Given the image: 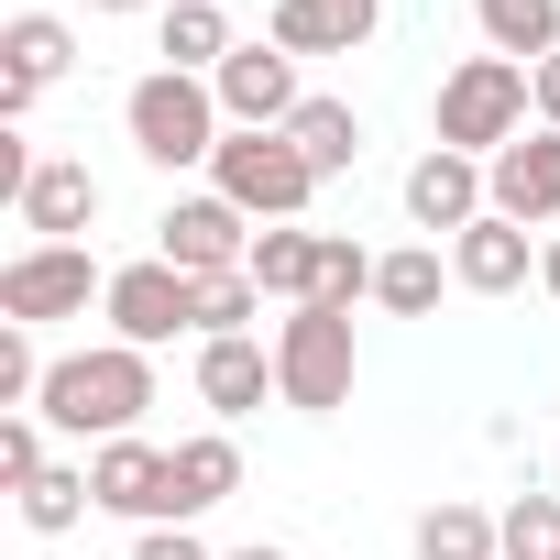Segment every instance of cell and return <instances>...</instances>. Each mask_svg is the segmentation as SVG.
Listing matches in <instances>:
<instances>
[{
	"label": "cell",
	"instance_id": "obj_27",
	"mask_svg": "<svg viewBox=\"0 0 560 560\" xmlns=\"http://www.w3.org/2000/svg\"><path fill=\"white\" fill-rule=\"evenodd\" d=\"M275 298L253 287V275H198V341H231V330H253Z\"/></svg>",
	"mask_w": 560,
	"mask_h": 560
},
{
	"label": "cell",
	"instance_id": "obj_13",
	"mask_svg": "<svg viewBox=\"0 0 560 560\" xmlns=\"http://www.w3.org/2000/svg\"><path fill=\"white\" fill-rule=\"evenodd\" d=\"M483 176H494V220H516V231H538V242L560 231V132H549V121H527Z\"/></svg>",
	"mask_w": 560,
	"mask_h": 560
},
{
	"label": "cell",
	"instance_id": "obj_32",
	"mask_svg": "<svg viewBox=\"0 0 560 560\" xmlns=\"http://www.w3.org/2000/svg\"><path fill=\"white\" fill-rule=\"evenodd\" d=\"M220 560H298L287 538H242V549H220Z\"/></svg>",
	"mask_w": 560,
	"mask_h": 560
},
{
	"label": "cell",
	"instance_id": "obj_26",
	"mask_svg": "<svg viewBox=\"0 0 560 560\" xmlns=\"http://www.w3.org/2000/svg\"><path fill=\"white\" fill-rule=\"evenodd\" d=\"M494 538H505V560H560V494H505Z\"/></svg>",
	"mask_w": 560,
	"mask_h": 560
},
{
	"label": "cell",
	"instance_id": "obj_14",
	"mask_svg": "<svg viewBox=\"0 0 560 560\" xmlns=\"http://www.w3.org/2000/svg\"><path fill=\"white\" fill-rule=\"evenodd\" d=\"M187 385H198L209 429H231V418H253V407L275 396V341H264V330H231V341H198Z\"/></svg>",
	"mask_w": 560,
	"mask_h": 560
},
{
	"label": "cell",
	"instance_id": "obj_2",
	"mask_svg": "<svg viewBox=\"0 0 560 560\" xmlns=\"http://www.w3.org/2000/svg\"><path fill=\"white\" fill-rule=\"evenodd\" d=\"M121 132H132V154H143L154 176H209V154L231 143L220 89L187 78V67H143V78L121 89Z\"/></svg>",
	"mask_w": 560,
	"mask_h": 560
},
{
	"label": "cell",
	"instance_id": "obj_31",
	"mask_svg": "<svg viewBox=\"0 0 560 560\" xmlns=\"http://www.w3.org/2000/svg\"><path fill=\"white\" fill-rule=\"evenodd\" d=\"M527 100H538V121L560 132V56H538V67H527Z\"/></svg>",
	"mask_w": 560,
	"mask_h": 560
},
{
	"label": "cell",
	"instance_id": "obj_33",
	"mask_svg": "<svg viewBox=\"0 0 560 560\" xmlns=\"http://www.w3.org/2000/svg\"><path fill=\"white\" fill-rule=\"evenodd\" d=\"M538 287H549V298H560V231H549V242H538Z\"/></svg>",
	"mask_w": 560,
	"mask_h": 560
},
{
	"label": "cell",
	"instance_id": "obj_28",
	"mask_svg": "<svg viewBox=\"0 0 560 560\" xmlns=\"http://www.w3.org/2000/svg\"><path fill=\"white\" fill-rule=\"evenodd\" d=\"M45 330H23V319H0V418H12V407H34L45 396Z\"/></svg>",
	"mask_w": 560,
	"mask_h": 560
},
{
	"label": "cell",
	"instance_id": "obj_10",
	"mask_svg": "<svg viewBox=\"0 0 560 560\" xmlns=\"http://www.w3.org/2000/svg\"><path fill=\"white\" fill-rule=\"evenodd\" d=\"M483 209H494V176H483V154H451V143H429V154L407 165V231H429V242H462Z\"/></svg>",
	"mask_w": 560,
	"mask_h": 560
},
{
	"label": "cell",
	"instance_id": "obj_30",
	"mask_svg": "<svg viewBox=\"0 0 560 560\" xmlns=\"http://www.w3.org/2000/svg\"><path fill=\"white\" fill-rule=\"evenodd\" d=\"M121 560H220V549H209L198 527H132V549H121Z\"/></svg>",
	"mask_w": 560,
	"mask_h": 560
},
{
	"label": "cell",
	"instance_id": "obj_11",
	"mask_svg": "<svg viewBox=\"0 0 560 560\" xmlns=\"http://www.w3.org/2000/svg\"><path fill=\"white\" fill-rule=\"evenodd\" d=\"M89 494H100V516H121V527H165L176 516V472H165V440H100L89 451Z\"/></svg>",
	"mask_w": 560,
	"mask_h": 560
},
{
	"label": "cell",
	"instance_id": "obj_29",
	"mask_svg": "<svg viewBox=\"0 0 560 560\" xmlns=\"http://www.w3.org/2000/svg\"><path fill=\"white\" fill-rule=\"evenodd\" d=\"M45 440H56V429H45L34 407H12V418H0V483H12V494H23L34 472H56V451H45Z\"/></svg>",
	"mask_w": 560,
	"mask_h": 560
},
{
	"label": "cell",
	"instance_id": "obj_6",
	"mask_svg": "<svg viewBox=\"0 0 560 560\" xmlns=\"http://www.w3.org/2000/svg\"><path fill=\"white\" fill-rule=\"evenodd\" d=\"M110 298V264L89 242H23L12 264H0V319L23 330H56V319H89Z\"/></svg>",
	"mask_w": 560,
	"mask_h": 560
},
{
	"label": "cell",
	"instance_id": "obj_22",
	"mask_svg": "<svg viewBox=\"0 0 560 560\" xmlns=\"http://www.w3.org/2000/svg\"><path fill=\"white\" fill-rule=\"evenodd\" d=\"M407 549H418V560H505L494 505H472V494H440V505L407 527Z\"/></svg>",
	"mask_w": 560,
	"mask_h": 560
},
{
	"label": "cell",
	"instance_id": "obj_3",
	"mask_svg": "<svg viewBox=\"0 0 560 560\" xmlns=\"http://www.w3.org/2000/svg\"><path fill=\"white\" fill-rule=\"evenodd\" d=\"M527 121H538V100H527V67H516V56H462V67L440 78V100H429V143L483 154V165H494Z\"/></svg>",
	"mask_w": 560,
	"mask_h": 560
},
{
	"label": "cell",
	"instance_id": "obj_17",
	"mask_svg": "<svg viewBox=\"0 0 560 560\" xmlns=\"http://www.w3.org/2000/svg\"><path fill=\"white\" fill-rule=\"evenodd\" d=\"M527 275H538V231H516V220H494V209L451 242V287H462V298H516Z\"/></svg>",
	"mask_w": 560,
	"mask_h": 560
},
{
	"label": "cell",
	"instance_id": "obj_7",
	"mask_svg": "<svg viewBox=\"0 0 560 560\" xmlns=\"http://www.w3.org/2000/svg\"><path fill=\"white\" fill-rule=\"evenodd\" d=\"M100 319H110V341H132V352H165L176 330H198V275H176L165 253H132V264H110V298H100Z\"/></svg>",
	"mask_w": 560,
	"mask_h": 560
},
{
	"label": "cell",
	"instance_id": "obj_18",
	"mask_svg": "<svg viewBox=\"0 0 560 560\" xmlns=\"http://www.w3.org/2000/svg\"><path fill=\"white\" fill-rule=\"evenodd\" d=\"M253 287L275 298V308H308L319 287H330V231H308V220H275V231H253Z\"/></svg>",
	"mask_w": 560,
	"mask_h": 560
},
{
	"label": "cell",
	"instance_id": "obj_15",
	"mask_svg": "<svg viewBox=\"0 0 560 560\" xmlns=\"http://www.w3.org/2000/svg\"><path fill=\"white\" fill-rule=\"evenodd\" d=\"M100 209H110V198H100L89 154H45V165H34V187L12 198V220H23L34 242H89V231H100Z\"/></svg>",
	"mask_w": 560,
	"mask_h": 560
},
{
	"label": "cell",
	"instance_id": "obj_12",
	"mask_svg": "<svg viewBox=\"0 0 560 560\" xmlns=\"http://www.w3.org/2000/svg\"><path fill=\"white\" fill-rule=\"evenodd\" d=\"M67 67H78V23L67 12H12L0 23V121H23Z\"/></svg>",
	"mask_w": 560,
	"mask_h": 560
},
{
	"label": "cell",
	"instance_id": "obj_8",
	"mask_svg": "<svg viewBox=\"0 0 560 560\" xmlns=\"http://www.w3.org/2000/svg\"><path fill=\"white\" fill-rule=\"evenodd\" d=\"M154 253H165L176 275H242V264H253V220H242L220 187H176V198L154 209Z\"/></svg>",
	"mask_w": 560,
	"mask_h": 560
},
{
	"label": "cell",
	"instance_id": "obj_9",
	"mask_svg": "<svg viewBox=\"0 0 560 560\" xmlns=\"http://www.w3.org/2000/svg\"><path fill=\"white\" fill-rule=\"evenodd\" d=\"M209 89H220V121H231V132H287V121L308 110V89H298V56L275 45V34L231 45V67H220Z\"/></svg>",
	"mask_w": 560,
	"mask_h": 560
},
{
	"label": "cell",
	"instance_id": "obj_24",
	"mask_svg": "<svg viewBox=\"0 0 560 560\" xmlns=\"http://www.w3.org/2000/svg\"><path fill=\"white\" fill-rule=\"evenodd\" d=\"M287 143H298L319 176H352V165H363V110H352V100H330V89H308V110L287 121Z\"/></svg>",
	"mask_w": 560,
	"mask_h": 560
},
{
	"label": "cell",
	"instance_id": "obj_25",
	"mask_svg": "<svg viewBox=\"0 0 560 560\" xmlns=\"http://www.w3.org/2000/svg\"><path fill=\"white\" fill-rule=\"evenodd\" d=\"M12 505H23V527H34V538H67L78 516H100V494H89V462H56V472H34Z\"/></svg>",
	"mask_w": 560,
	"mask_h": 560
},
{
	"label": "cell",
	"instance_id": "obj_5",
	"mask_svg": "<svg viewBox=\"0 0 560 560\" xmlns=\"http://www.w3.org/2000/svg\"><path fill=\"white\" fill-rule=\"evenodd\" d=\"M209 187H220V198H231L253 231H275V220H308L330 176H319V165H308L287 132H231V143L209 154Z\"/></svg>",
	"mask_w": 560,
	"mask_h": 560
},
{
	"label": "cell",
	"instance_id": "obj_1",
	"mask_svg": "<svg viewBox=\"0 0 560 560\" xmlns=\"http://www.w3.org/2000/svg\"><path fill=\"white\" fill-rule=\"evenodd\" d=\"M143 407H154V352H132V341H78V352H56V363H45V396H34V418H45L56 440H78V451L132 440Z\"/></svg>",
	"mask_w": 560,
	"mask_h": 560
},
{
	"label": "cell",
	"instance_id": "obj_23",
	"mask_svg": "<svg viewBox=\"0 0 560 560\" xmlns=\"http://www.w3.org/2000/svg\"><path fill=\"white\" fill-rule=\"evenodd\" d=\"M472 34H483V56L538 67V56H560V0H472Z\"/></svg>",
	"mask_w": 560,
	"mask_h": 560
},
{
	"label": "cell",
	"instance_id": "obj_20",
	"mask_svg": "<svg viewBox=\"0 0 560 560\" xmlns=\"http://www.w3.org/2000/svg\"><path fill=\"white\" fill-rule=\"evenodd\" d=\"M231 12H220V0H165V12H154V56L165 67H187V78H220L231 67Z\"/></svg>",
	"mask_w": 560,
	"mask_h": 560
},
{
	"label": "cell",
	"instance_id": "obj_19",
	"mask_svg": "<svg viewBox=\"0 0 560 560\" xmlns=\"http://www.w3.org/2000/svg\"><path fill=\"white\" fill-rule=\"evenodd\" d=\"M165 472H176V516L165 527H198L209 505L242 494V440L231 429H187V440H165Z\"/></svg>",
	"mask_w": 560,
	"mask_h": 560
},
{
	"label": "cell",
	"instance_id": "obj_4",
	"mask_svg": "<svg viewBox=\"0 0 560 560\" xmlns=\"http://www.w3.org/2000/svg\"><path fill=\"white\" fill-rule=\"evenodd\" d=\"M352 374H363V352H352V308H287L275 319V407H298V418H341L352 407Z\"/></svg>",
	"mask_w": 560,
	"mask_h": 560
},
{
	"label": "cell",
	"instance_id": "obj_21",
	"mask_svg": "<svg viewBox=\"0 0 560 560\" xmlns=\"http://www.w3.org/2000/svg\"><path fill=\"white\" fill-rule=\"evenodd\" d=\"M440 287H451V242H396V253H374V308H385V319H429Z\"/></svg>",
	"mask_w": 560,
	"mask_h": 560
},
{
	"label": "cell",
	"instance_id": "obj_34",
	"mask_svg": "<svg viewBox=\"0 0 560 560\" xmlns=\"http://www.w3.org/2000/svg\"><path fill=\"white\" fill-rule=\"evenodd\" d=\"M89 12H110V23H121V12H165V0H89Z\"/></svg>",
	"mask_w": 560,
	"mask_h": 560
},
{
	"label": "cell",
	"instance_id": "obj_16",
	"mask_svg": "<svg viewBox=\"0 0 560 560\" xmlns=\"http://www.w3.org/2000/svg\"><path fill=\"white\" fill-rule=\"evenodd\" d=\"M264 34L287 45L298 67H308V56H363V45L385 34V0H275Z\"/></svg>",
	"mask_w": 560,
	"mask_h": 560
}]
</instances>
